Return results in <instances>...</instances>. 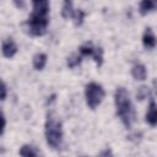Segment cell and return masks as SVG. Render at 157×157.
Returning <instances> with one entry per match:
<instances>
[{
    "mask_svg": "<svg viewBox=\"0 0 157 157\" xmlns=\"http://www.w3.org/2000/svg\"><path fill=\"white\" fill-rule=\"evenodd\" d=\"M6 93H7V87H6V83L2 81V83H1V101L6 99Z\"/></svg>",
    "mask_w": 157,
    "mask_h": 157,
    "instance_id": "d6986e66",
    "label": "cell"
},
{
    "mask_svg": "<svg viewBox=\"0 0 157 157\" xmlns=\"http://www.w3.org/2000/svg\"><path fill=\"white\" fill-rule=\"evenodd\" d=\"M81 157H87V156H81Z\"/></svg>",
    "mask_w": 157,
    "mask_h": 157,
    "instance_id": "603a6c76",
    "label": "cell"
},
{
    "mask_svg": "<svg viewBox=\"0 0 157 157\" xmlns=\"http://www.w3.org/2000/svg\"><path fill=\"white\" fill-rule=\"evenodd\" d=\"M85 11H82L81 9L78 10H75V13L72 16V20H74V25L75 26H81L82 22H83V18H85Z\"/></svg>",
    "mask_w": 157,
    "mask_h": 157,
    "instance_id": "2e32d148",
    "label": "cell"
},
{
    "mask_svg": "<svg viewBox=\"0 0 157 157\" xmlns=\"http://www.w3.org/2000/svg\"><path fill=\"white\" fill-rule=\"evenodd\" d=\"M1 120H2V128H1V135H2L4 131H5V128H6V119H5V114L4 113L1 115Z\"/></svg>",
    "mask_w": 157,
    "mask_h": 157,
    "instance_id": "44dd1931",
    "label": "cell"
},
{
    "mask_svg": "<svg viewBox=\"0 0 157 157\" xmlns=\"http://www.w3.org/2000/svg\"><path fill=\"white\" fill-rule=\"evenodd\" d=\"M94 50H96V47H93L92 42H86L85 44H82L78 48V53L82 56H92L93 53H94Z\"/></svg>",
    "mask_w": 157,
    "mask_h": 157,
    "instance_id": "5bb4252c",
    "label": "cell"
},
{
    "mask_svg": "<svg viewBox=\"0 0 157 157\" xmlns=\"http://www.w3.org/2000/svg\"><path fill=\"white\" fill-rule=\"evenodd\" d=\"M131 75L135 80L144 81L147 77V70L144 64H135L131 69Z\"/></svg>",
    "mask_w": 157,
    "mask_h": 157,
    "instance_id": "9c48e42d",
    "label": "cell"
},
{
    "mask_svg": "<svg viewBox=\"0 0 157 157\" xmlns=\"http://www.w3.org/2000/svg\"><path fill=\"white\" fill-rule=\"evenodd\" d=\"M20 155L21 157H42L39 151L32 145H23L20 148Z\"/></svg>",
    "mask_w": 157,
    "mask_h": 157,
    "instance_id": "8fae6325",
    "label": "cell"
},
{
    "mask_svg": "<svg viewBox=\"0 0 157 157\" xmlns=\"http://www.w3.org/2000/svg\"><path fill=\"white\" fill-rule=\"evenodd\" d=\"M145 120L151 126L157 125V103L155 101H151L147 108V112L145 114Z\"/></svg>",
    "mask_w": 157,
    "mask_h": 157,
    "instance_id": "5b68a950",
    "label": "cell"
},
{
    "mask_svg": "<svg viewBox=\"0 0 157 157\" xmlns=\"http://www.w3.org/2000/svg\"><path fill=\"white\" fill-rule=\"evenodd\" d=\"M114 103L117 109V115L120 118L125 128H131L135 121V109L130 101L129 92L124 87H118L114 92Z\"/></svg>",
    "mask_w": 157,
    "mask_h": 157,
    "instance_id": "6da1fadb",
    "label": "cell"
},
{
    "mask_svg": "<svg viewBox=\"0 0 157 157\" xmlns=\"http://www.w3.org/2000/svg\"><path fill=\"white\" fill-rule=\"evenodd\" d=\"M17 44L11 39V38H9V39H6V40H4L2 42V47H1V50H2V55L5 56V58H12L16 53H17Z\"/></svg>",
    "mask_w": 157,
    "mask_h": 157,
    "instance_id": "52a82bcc",
    "label": "cell"
},
{
    "mask_svg": "<svg viewBox=\"0 0 157 157\" xmlns=\"http://www.w3.org/2000/svg\"><path fill=\"white\" fill-rule=\"evenodd\" d=\"M32 7H33V12L48 15L50 5H49V1L47 0H34L32 1Z\"/></svg>",
    "mask_w": 157,
    "mask_h": 157,
    "instance_id": "ba28073f",
    "label": "cell"
},
{
    "mask_svg": "<svg viewBox=\"0 0 157 157\" xmlns=\"http://www.w3.org/2000/svg\"><path fill=\"white\" fill-rule=\"evenodd\" d=\"M104 96H105V92L101 85H98L96 82H90L86 85L85 97H86V103H87L88 108L96 109L103 101Z\"/></svg>",
    "mask_w": 157,
    "mask_h": 157,
    "instance_id": "277c9868",
    "label": "cell"
},
{
    "mask_svg": "<svg viewBox=\"0 0 157 157\" xmlns=\"http://www.w3.org/2000/svg\"><path fill=\"white\" fill-rule=\"evenodd\" d=\"M155 10H157V1H155V0H144L139 5V11L142 16H145L148 12L155 11Z\"/></svg>",
    "mask_w": 157,
    "mask_h": 157,
    "instance_id": "30bf717a",
    "label": "cell"
},
{
    "mask_svg": "<svg viewBox=\"0 0 157 157\" xmlns=\"http://www.w3.org/2000/svg\"><path fill=\"white\" fill-rule=\"evenodd\" d=\"M44 135L47 144L52 148H56L60 146L63 140V129H61V121L58 120L53 114H48L45 125H44Z\"/></svg>",
    "mask_w": 157,
    "mask_h": 157,
    "instance_id": "7a4b0ae2",
    "label": "cell"
},
{
    "mask_svg": "<svg viewBox=\"0 0 157 157\" xmlns=\"http://www.w3.org/2000/svg\"><path fill=\"white\" fill-rule=\"evenodd\" d=\"M142 44L146 49H153L157 44V37L155 36V33L150 27H147L142 34Z\"/></svg>",
    "mask_w": 157,
    "mask_h": 157,
    "instance_id": "8992f818",
    "label": "cell"
},
{
    "mask_svg": "<svg viewBox=\"0 0 157 157\" xmlns=\"http://www.w3.org/2000/svg\"><path fill=\"white\" fill-rule=\"evenodd\" d=\"M82 58H83V56H82L81 54H72L71 56L67 58L66 65H67L70 69H74V67H76V66H78V65L81 64Z\"/></svg>",
    "mask_w": 157,
    "mask_h": 157,
    "instance_id": "9a60e30c",
    "label": "cell"
},
{
    "mask_svg": "<svg viewBox=\"0 0 157 157\" xmlns=\"http://www.w3.org/2000/svg\"><path fill=\"white\" fill-rule=\"evenodd\" d=\"M92 58L96 61V64H97L98 67L102 66V64H103V49L101 47H97L96 50H94V53H93V55H92Z\"/></svg>",
    "mask_w": 157,
    "mask_h": 157,
    "instance_id": "e0dca14e",
    "label": "cell"
},
{
    "mask_svg": "<svg viewBox=\"0 0 157 157\" xmlns=\"http://www.w3.org/2000/svg\"><path fill=\"white\" fill-rule=\"evenodd\" d=\"M99 157H114V156H113V152H112L110 148H105L104 151H102Z\"/></svg>",
    "mask_w": 157,
    "mask_h": 157,
    "instance_id": "ffe728a7",
    "label": "cell"
},
{
    "mask_svg": "<svg viewBox=\"0 0 157 157\" xmlns=\"http://www.w3.org/2000/svg\"><path fill=\"white\" fill-rule=\"evenodd\" d=\"M148 93H150V88L147 87V86H140L139 88H137V91H136V98L139 99V101H142V99H145L147 96H148Z\"/></svg>",
    "mask_w": 157,
    "mask_h": 157,
    "instance_id": "ac0fdd59",
    "label": "cell"
},
{
    "mask_svg": "<svg viewBox=\"0 0 157 157\" xmlns=\"http://www.w3.org/2000/svg\"><path fill=\"white\" fill-rule=\"evenodd\" d=\"M25 25L27 26L28 33L31 36L39 37V36L45 34L47 27L49 25V17H48V15L37 13V12L32 11L31 16L28 17V20H27V22Z\"/></svg>",
    "mask_w": 157,
    "mask_h": 157,
    "instance_id": "3957f363",
    "label": "cell"
},
{
    "mask_svg": "<svg viewBox=\"0 0 157 157\" xmlns=\"http://www.w3.org/2000/svg\"><path fill=\"white\" fill-rule=\"evenodd\" d=\"M47 60H48L47 54H44V53H37L33 56V67L36 70H43L44 66L47 65Z\"/></svg>",
    "mask_w": 157,
    "mask_h": 157,
    "instance_id": "7c38bea8",
    "label": "cell"
},
{
    "mask_svg": "<svg viewBox=\"0 0 157 157\" xmlns=\"http://www.w3.org/2000/svg\"><path fill=\"white\" fill-rule=\"evenodd\" d=\"M15 5L18 6V7H23V6H25V2H23V1H20V2H18V1H15Z\"/></svg>",
    "mask_w": 157,
    "mask_h": 157,
    "instance_id": "7402d4cb",
    "label": "cell"
},
{
    "mask_svg": "<svg viewBox=\"0 0 157 157\" xmlns=\"http://www.w3.org/2000/svg\"><path fill=\"white\" fill-rule=\"evenodd\" d=\"M74 13H75V10H74V6H72V2L69 1V0L64 1L63 7H61V16L64 18H72Z\"/></svg>",
    "mask_w": 157,
    "mask_h": 157,
    "instance_id": "4fadbf2b",
    "label": "cell"
}]
</instances>
